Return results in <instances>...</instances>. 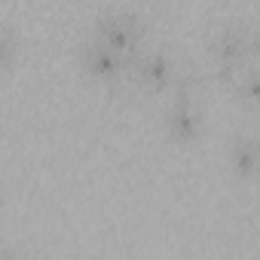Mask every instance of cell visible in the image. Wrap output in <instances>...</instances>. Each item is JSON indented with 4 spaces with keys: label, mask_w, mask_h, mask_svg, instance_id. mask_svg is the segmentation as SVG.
Returning <instances> with one entry per match:
<instances>
[{
    "label": "cell",
    "mask_w": 260,
    "mask_h": 260,
    "mask_svg": "<svg viewBox=\"0 0 260 260\" xmlns=\"http://www.w3.org/2000/svg\"><path fill=\"white\" fill-rule=\"evenodd\" d=\"M205 55H208L205 74L226 89L236 80V74H242L248 64H257V55H260L257 25L251 19L217 22L205 37Z\"/></svg>",
    "instance_id": "6da1fadb"
},
{
    "label": "cell",
    "mask_w": 260,
    "mask_h": 260,
    "mask_svg": "<svg viewBox=\"0 0 260 260\" xmlns=\"http://www.w3.org/2000/svg\"><path fill=\"white\" fill-rule=\"evenodd\" d=\"M86 37L135 58L144 46H147V37H150V22L138 13V10H128V7H107L101 10L92 22H89V31Z\"/></svg>",
    "instance_id": "7a4b0ae2"
},
{
    "label": "cell",
    "mask_w": 260,
    "mask_h": 260,
    "mask_svg": "<svg viewBox=\"0 0 260 260\" xmlns=\"http://www.w3.org/2000/svg\"><path fill=\"white\" fill-rule=\"evenodd\" d=\"M162 132L178 147H193L205 135V110L199 95H169L162 110Z\"/></svg>",
    "instance_id": "5b68a950"
},
{
    "label": "cell",
    "mask_w": 260,
    "mask_h": 260,
    "mask_svg": "<svg viewBox=\"0 0 260 260\" xmlns=\"http://www.w3.org/2000/svg\"><path fill=\"white\" fill-rule=\"evenodd\" d=\"M77 64L86 77L110 86L113 92H125V77H128V64H132V58L92 40V37H83L77 43Z\"/></svg>",
    "instance_id": "277c9868"
},
{
    "label": "cell",
    "mask_w": 260,
    "mask_h": 260,
    "mask_svg": "<svg viewBox=\"0 0 260 260\" xmlns=\"http://www.w3.org/2000/svg\"><path fill=\"white\" fill-rule=\"evenodd\" d=\"M226 169L236 181H245V184L257 178V132L254 128H236L226 138Z\"/></svg>",
    "instance_id": "8992f818"
},
{
    "label": "cell",
    "mask_w": 260,
    "mask_h": 260,
    "mask_svg": "<svg viewBox=\"0 0 260 260\" xmlns=\"http://www.w3.org/2000/svg\"><path fill=\"white\" fill-rule=\"evenodd\" d=\"M22 52V34L10 25V22H0V71H7Z\"/></svg>",
    "instance_id": "ba28073f"
},
{
    "label": "cell",
    "mask_w": 260,
    "mask_h": 260,
    "mask_svg": "<svg viewBox=\"0 0 260 260\" xmlns=\"http://www.w3.org/2000/svg\"><path fill=\"white\" fill-rule=\"evenodd\" d=\"M226 89H230V95H233L242 107L257 110V64H248L242 74H236V80H233Z\"/></svg>",
    "instance_id": "52a82bcc"
},
{
    "label": "cell",
    "mask_w": 260,
    "mask_h": 260,
    "mask_svg": "<svg viewBox=\"0 0 260 260\" xmlns=\"http://www.w3.org/2000/svg\"><path fill=\"white\" fill-rule=\"evenodd\" d=\"M184 58L172 49V46H144L132 64H128V77H125V92L128 95H169L178 71H181Z\"/></svg>",
    "instance_id": "3957f363"
},
{
    "label": "cell",
    "mask_w": 260,
    "mask_h": 260,
    "mask_svg": "<svg viewBox=\"0 0 260 260\" xmlns=\"http://www.w3.org/2000/svg\"><path fill=\"white\" fill-rule=\"evenodd\" d=\"M0 260H19V257H16V251H13V248H7L4 242H0Z\"/></svg>",
    "instance_id": "9c48e42d"
},
{
    "label": "cell",
    "mask_w": 260,
    "mask_h": 260,
    "mask_svg": "<svg viewBox=\"0 0 260 260\" xmlns=\"http://www.w3.org/2000/svg\"><path fill=\"white\" fill-rule=\"evenodd\" d=\"M7 199H10V190H7V181H4V178H0V208H4V205H7Z\"/></svg>",
    "instance_id": "30bf717a"
}]
</instances>
